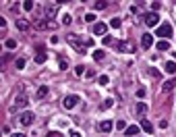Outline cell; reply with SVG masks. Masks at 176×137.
<instances>
[{
	"mask_svg": "<svg viewBox=\"0 0 176 137\" xmlns=\"http://www.w3.org/2000/svg\"><path fill=\"white\" fill-rule=\"evenodd\" d=\"M66 40H68V46H73L79 54H83V52L87 50L85 42H83V40H79V38H77V36H73V33H68V38H66Z\"/></svg>",
	"mask_w": 176,
	"mask_h": 137,
	"instance_id": "1",
	"label": "cell"
},
{
	"mask_svg": "<svg viewBox=\"0 0 176 137\" xmlns=\"http://www.w3.org/2000/svg\"><path fill=\"white\" fill-rule=\"evenodd\" d=\"M155 33H158V38H172V33H174V29H172V25L170 23H164V25H160L158 29H155Z\"/></svg>",
	"mask_w": 176,
	"mask_h": 137,
	"instance_id": "2",
	"label": "cell"
},
{
	"mask_svg": "<svg viewBox=\"0 0 176 137\" xmlns=\"http://www.w3.org/2000/svg\"><path fill=\"white\" fill-rule=\"evenodd\" d=\"M79 102H81V98H79L77 93H71V96H66V98H64L62 106H64L66 110H73V108H75V106H77Z\"/></svg>",
	"mask_w": 176,
	"mask_h": 137,
	"instance_id": "3",
	"label": "cell"
},
{
	"mask_svg": "<svg viewBox=\"0 0 176 137\" xmlns=\"http://www.w3.org/2000/svg\"><path fill=\"white\" fill-rule=\"evenodd\" d=\"M33 121H35V114H33L31 110H25V112H21V114H19V123H21V125H25V127L33 125Z\"/></svg>",
	"mask_w": 176,
	"mask_h": 137,
	"instance_id": "4",
	"label": "cell"
},
{
	"mask_svg": "<svg viewBox=\"0 0 176 137\" xmlns=\"http://www.w3.org/2000/svg\"><path fill=\"white\" fill-rule=\"evenodd\" d=\"M158 23H160L158 13H147V15H145V25H147V27H155ZM158 27H160V25H158Z\"/></svg>",
	"mask_w": 176,
	"mask_h": 137,
	"instance_id": "5",
	"label": "cell"
},
{
	"mask_svg": "<svg viewBox=\"0 0 176 137\" xmlns=\"http://www.w3.org/2000/svg\"><path fill=\"white\" fill-rule=\"evenodd\" d=\"M25 104H27V96H25V93H19V96H17V100H15V104L10 106V110L15 112L17 108H23Z\"/></svg>",
	"mask_w": 176,
	"mask_h": 137,
	"instance_id": "6",
	"label": "cell"
},
{
	"mask_svg": "<svg viewBox=\"0 0 176 137\" xmlns=\"http://www.w3.org/2000/svg\"><path fill=\"white\" fill-rule=\"evenodd\" d=\"M93 33L106 38V33H108V25H106V23H95V25H93Z\"/></svg>",
	"mask_w": 176,
	"mask_h": 137,
	"instance_id": "7",
	"label": "cell"
},
{
	"mask_svg": "<svg viewBox=\"0 0 176 137\" xmlns=\"http://www.w3.org/2000/svg\"><path fill=\"white\" fill-rule=\"evenodd\" d=\"M116 48H118L120 52H129V54H133V52H135V44H133V42H120Z\"/></svg>",
	"mask_w": 176,
	"mask_h": 137,
	"instance_id": "8",
	"label": "cell"
},
{
	"mask_svg": "<svg viewBox=\"0 0 176 137\" xmlns=\"http://www.w3.org/2000/svg\"><path fill=\"white\" fill-rule=\"evenodd\" d=\"M151 44H153V38H151L149 33H143V38H141V48H143V50H149Z\"/></svg>",
	"mask_w": 176,
	"mask_h": 137,
	"instance_id": "9",
	"label": "cell"
},
{
	"mask_svg": "<svg viewBox=\"0 0 176 137\" xmlns=\"http://www.w3.org/2000/svg\"><path fill=\"white\" fill-rule=\"evenodd\" d=\"M44 13H46V19H48V21H54V17H56V6H54V4H48L44 8Z\"/></svg>",
	"mask_w": 176,
	"mask_h": 137,
	"instance_id": "10",
	"label": "cell"
},
{
	"mask_svg": "<svg viewBox=\"0 0 176 137\" xmlns=\"http://www.w3.org/2000/svg\"><path fill=\"white\" fill-rule=\"evenodd\" d=\"M112 127H114V125H112V121H104V123H99V125H97V129H99L102 133H110V131H112Z\"/></svg>",
	"mask_w": 176,
	"mask_h": 137,
	"instance_id": "11",
	"label": "cell"
},
{
	"mask_svg": "<svg viewBox=\"0 0 176 137\" xmlns=\"http://www.w3.org/2000/svg\"><path fill=\"white\" fill-rule=\"evenodd\" d=\"M48 85H40V87H38V91H35V98H38V100H44L46 96H48Z\"/></svg>",
	"mask_w": 176,
	"mask_h": 137,
	"instance_id": "12",
	"label": "cell"
},
{
	"mask_svg": "<svg viewBox=\"0 0 176 137\" xmlns=\"http://www.w3.org/2000/svg\"><path fill=\"white\" fill-rule=\"evenodd\" d=\"M145 110H147V104H145V102H139V104H137V108H135V114L141 118V116L145 114Z\"/></svg>",
	"mask_w": 176,
	"mask_h": 137,
	"instance_id": "13",
	"label": "cell"
},
{
	"mask_svg": "<svg viewBox=\"0 0 176 137\" xmlns=\"http://www.w3.org/2000/svg\"><path fill=\"white\" fill-rule=\"evenodd\" d=\"M141 129H143L145 133H153V125H151L147 118H141Z\"/></svg>",
	"mask_w": 176,
	"mask_h": 137,
	"instance_id": "14",
	"label": "cell"
},
{
	"mask_svg": "<svg viewBox=\"0 0 176 137\" xmlns=\"http://www.w3.org/2000/svg\"><path fill=\"white\" fill-rule=\"evenodd\" d=\"M46 58H48V54H46L44 50H40V52H38V54L33 56V60H35L38 64H42V62H46Z\"/></svg>",
	"mask_w": 176,
	"mask_h": 137,
	"instance_id": "15",
	"label": "cell"
},
{
	"mask_svg": "<svg viewBox=\"0 0 176 137\" xmlns=\"http://www.w3.org/2000/svg\"><path fill=\"white\" fill-rule=\"evenodd\" d=\"M158 50H160V52L170 50V42H168V40H160V42H158Z\"/></svg>",
	"mask_w": 176,
	"mask_h": 137,
	"instance_id": "16",
	"label": "cell"
},
{
	"mask_svg": "<svg viewBox=\"0 0 176 137\" xmlns=\"http://www.w3.org/2000/svg\"><path fill=\"white\" fill-rule=\"evenodd\" d=\"M172 87H176V77L168 79V81H164V91H170Z\"/></svg>",
	"mask_w": 176,
	"mask_h": 137,
	"instance_id": "17",
	"label": "cell"
},
{
	"mask_svg": "<svg viewBox=\"0 0 176 137\" xmlns=\"http://www.w3.org/2000/svg\"><path fill=\"white\" fill-rule=\"evenodd\" d=\"M17 29H21V31H27V29H29V23H27L25 19H19V21H17Z\"/></svg>",
	"mask_w": 176,
	"mask_h": 137,
	"instance_id": "18",
	"label": "cell"
},
{
	"mask_svg": "<svg viewBox=\"0 0 176 137\" xmlns=\"http://www.w3.org/2000/svg\"><path fill=\"white\" fill-rule=\"evenodd\" d=\"M127 135L129 137H139V127H137V125H131V127H129V129H127Z\"/></svg>",
	"mask_w": 176,
	"mask_h": 137,
	"instance_id": "19",
	"label": "cell"
},
{
	"mask_svg": "<svg viewBox=\"0 0 176 137\" xmlns=\"http://www.w3.org/2000/svg\"><path fill=\"white\" fill-rule=\"evenodd\" d=\"M164 69H166V73H176V62H172V60H168Z\"/></svg>",
	"mask_w": 176,
	"mask_h": 137,
	"instance_id": "20",
	"label": "cell"
},
{
	"mask_svg": "<svg viewBox=\"0 0 176 137\" xmlns=\"http://www.w3.org/2000/svg\"><path fill=\"white\" fill-rule=\"evenodd\" d=\"M106 6H108V2H102V0H97V2L93 4V8H95V10H104Z\"/></svg>",
	"mask_w": 176,
	"mask_h": 137,
	"instance_id": "21",
	"label": "cell"
},
{
	"mask_svg": "<svg viewBox=\"0 0 176 137\" xmlns=\"http://www.w3.org/2000/svg\"><path fill=\"white\" fill-rule=\"evenodd\" d=\"M104 56H106V54H104L102 50H95V52H93V58H95L97 62H102V60H104Z\"/></svg>",
	"mask_w": 176,
	"mask_h": 137,
	"instance_id": "22",
	"label": "cell"
},
{
	"mask_svg": "<svg viewBox=\"0 0 176 137\" xmlns=\"http://www.w3.org/2000/svg\"><path fill=\"white\" fill-rule=\"evenodd\" d=\"M97 81H99V85H108V83H110V77H108V75H99Z\"/></svg>",
	"mask_w": 176,
	"mask_h": 137,
	"instance_id": "23",
	"label": "cell"
},
{
	"mask_svg": "<svg viewBox=\"0 0 176 137\" xmlns=\"http://www.w3.org/2000/svg\"><path fill=\"white\" fill-rule=\"evenodd\" d=\"M112 106H114V100L112 98H106L104 104H102V108H112Z\"/></svg>",
	"mask_w": 176,
	"mask_h": 137,
	"instance_id": "24",
	"label": "cell"
},
{
	"mask_svg": "<svg viewBox=\"0 0 176 137\" xmlns=\"http://www.w3.org/2000/svg\"><path fill=\"white\" fill-rule=\"evenodd\" d=\"M114 127H116V129H118V131H127V129H129V127H127V123H124V121H118V123H116V125H114Z\"/></svg>",
	"mask_w": 176,
	"mask_h": 137,
	"instance_id": "25",
	"label": "cell"
},
{
	"mask_svg": "<svg viewBox=\"0 0 176 137\" xmlns=\"http://www.w3.org/2000/svg\"><path fill=\"white\" fill-rule=\"evenodd\" d=\"M33 6H35V4H33L31 0H25V2H23V8H25V10H33Z\"/></svg>",
	"mask_w": 176,
	"mask_h": 137,
	"instance_id": "26",
	"label": "cell"
},
{
	"mask_svg": "<svg viewBox=\"0 0 176 137\" xmlns=\"http://www.w3.org/2000/svg\"><path fill=\"white\" fill-rule=\"evenodd\" d=\"M75 75H79V77H81V75H85V67H83V64L75 67Z\"/></svg>",
	"mask_w": 176,
	"mask_h": 137,
	"instance_id": "27",
	"label": "cell"
},
{
	"mask_svg": "<svg viewBox=\"0 0 176 137\" xmlns=\"http://www.w3.org/2000/svg\"><path fill=\"white\" fill-rule=\"evenodd\" d=\"M6 48L8 50H15L17 48V40H6Z\"/></svg>",
	"mask_w": 176,
	"mask_h": 137,
	"instance_id": "28",
	"label": "cell"
},
{
	"mask_svg": "<svg viewBox=\"0 0 176 137\" xmlns=\"http://www.w3.org/2000/svg\"><path fill=\"white\" fill-rule=\"evenodd\" d=\"M62 23H64V25H71V23H73V17H71V15H64V17H62Z\"/></svg>",
	"mask_w": 176,
	"mask_h": 137,
	"instance_id": "29",
	"label": "cell"
},
{
	"mask_svg": "<svg viewBox=\"0 0 176 137\" xmlns=\"http://www.w3.org/2000/svg\"><path fill=\"white\" fill-rule=\"evenodd\" d=\"M85 21H87V23H93V21H95V15H93V13H87V15H85Z\"/></svg>",
	"mask_w": 176,
	"mask_h": 137,
	"instance_id": "30",
	"label": "cell"
},
{
	"mask_svg": "<svg viewBox=\"0 0 176 137\" xmlns=\"http://www.w3.org/2000/svg\"><path fill=\"white\" fill-rule=\"evenodd\" d=\"M110 25H112V27H120V19H118V17H114V19L110 21Z\"/></svg>",
	"mask_w": 176,
	"mask_h": 137,
	"instance_id": "31",
	"label": "cell"
},
{
	"mask_svg": "<svg viewBox=\"0 0 176 137\" xmlns=\"http://www.w3.org/2000/svg\"><path fill=\"white\" fill-rule=\"evenodd\" d=\"M160 6H162L160 2H153V4H151V13H158V10H160Z\"/></svg>",
	"mask_w": 176,
	"mask_h": 137,
	"instance_id": "32",
	"label": "cell"
},
{
	"mask_svg": "<svg viewBox=\"0 0 176 137\" xmlns=\"http://www.w3.org/2000/svg\"><path fill=\"white\" fill-rule=\"evenodd\" d=\"M48 137H62V133H60V131H50Z\"/></svg>",
	"mask_w": 176,
	"mask_h": 137,
	"instance_id": "33",
	"label": "cell"
},
{
	"mask_svg": "<svg viewBox=\"0 0 176 137\" xmlns=\"http://www.w3.org/2000/svg\"><path fill=\"white\" fill-rule=\"evenodd\" d=\"M17 67L23 69V67H25V58H19V60H17Z\"/></svg>",
	"mask_w": 176,
	"mask_h": 137,
	"instance_id": "34",
	"label": "cell"
},
{
	"mask_svg": "<svg viewBox=\"0 0 176 137\" xmlns=\"http://www.w3.org/2000/svg\"><path fill=\"white\" fill-rule=\"evenodd\" d=\"M60 69L66 71V69H68V62H66V60H60Z\"/></svg>",
	"mask_w": 176,
	"mask_h": 137,
	"instance_id": "35",
	"label": "cell"
},
{
	"mask_svg": "<svg viewBox=\"0 0 176 137\" xmlns=\"http://www.w3.org/2000/svg\"><path fill=\"white\" fill-rule=\"evenodd\" d=\"M85 75H87V79H93V77H95V71H91V69H89Z\"/></svg>",
	"mask_w": 176,
	"mask_h": 137,
	"instance_id": "36",
	"label": "cell"
},
{
	"mask_svg": "<svg viewBox=\"0 0 176 137\" xmlns=\"http://www.w3.org/2000/svg\"><path fill=\"white\" fill-rule=\"evenodd\" d=\"M112 40H114L112 36H106V38H104V44H112Z\"/></svg>",
	"mask_w": 176,
	"mask_h": 137,
	"instance_id": "37",
	"label": "cell"
},
{
	"mask_svg": "<svg viewBox=\"0 0 176 137\" xmlns=\"http://www.w3.org/2000/svg\"><path fill=\"white\" fill-rule=\"evenodd\" d=\"M137 98H145V90H137Z\"/></svg>",
	"mask_w": 176,
	"mask_h": 137,
	"instance_id": "38",
	"label": "cell"
},
{
	"mask_svg": "<svg viewBox=\"0 0 176 137\" xmlns=\"http://www.w3.org/2000/svg\"><path fill=\"white\" fill-rule=\"evenodd\" d=\"M168 127V121H160V129H166Z\"/></svg>",
	"mask_w": 176,
	"mask_h": 137,
	"instance_id": "39",
	"label": "cell"
},
{
	"mask_svg": "<svg viewBox=\"0 0 176 137\" xmlns=\"http://www.w3.org/2000/svg\"><path fill=\"white\" fill-rule=\"evenodd\" d=\"M83 42H85V46H87V48H91V46H93V40H83Z\"/></svg>",
	"mask_w": 176,
	"mask_h": 137,
	"instance_id": "40",
	"label": "cell"
},
{
	"mask_svg": "<svg viewBox=\"0 0 176 137\" xmlns=\"http://www.w3.org/2000/svg\"><path fill=\"white\" fill-rule=\"evenodd\" d=\"M71 137H81V133L79 131H71Z\"/></svg>",
	"mask_w": 176,
	"mask_h": 137,
	"instance_id": "41",
	"label": "cell"
},
{
	"mask_svg": "<svg viewBox=\"0 0 176 137\" xmlns=\"http://www.w3.org/2000/svg\"><path fill=\"white\" fill-rule=\"evenodd\" d=\"M10 137H25V135H23V133H13Z\"/></svg>",
	"mask_w": 176,
	"mask_h": 137,
	"instance_id": "42",
	"label": "cell"
}]
</instances>
